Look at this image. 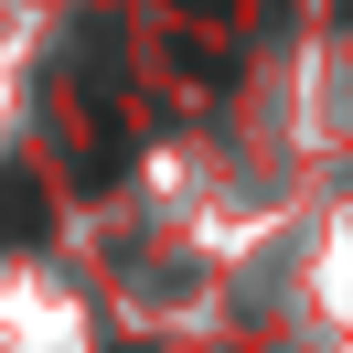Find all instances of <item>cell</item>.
Segmentation results:
<instances>
[{
  "mask_svg": "<svg viewBox=\"0 0 353 353\" xmlns=\"http://www.w3.org/2000/svg\"><path fill=\"white\" fill-rule=\"evenodd\" d=\"M32 225H43V193H32V182H0V236L22 246V236H32Z\"/></svg>",
  "mask_w": 353,
  "mask_h": 353,
  "instance_id": "6da1fadb",
  "label": "cell"
}]
</instances>
